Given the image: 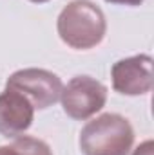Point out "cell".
<instances>
[{"label": "cell", "instance_id": "obj_1", "mask_svg": "<svg viewBox=\"0 0 154 155\" xmlns=\"http://www.w3.org/2000/svg\"><path fill=\"white\" fill-rule=\"evenodd\" d=\"M56 29L62 41L69 47L91 49L103 40L107 22L102 9L91 0H73L62 9Z\"/></svg>", "mask_w": 154, "mask_h": 155}, {"label": "cell", "instance_id": "obj_2", "mask_svg": "<svg viewBox=\"0 0 154 155\" xmlns=\"http://www.w3.org/2000/svg\"><path fill=\"white\" fill-rule=\"evenodd\" d=\"M132 143L134 130L120 114H103L89 121L80 132L83 155H129Z\"/></svg>", "mask_w": 154, "mask_h": 155}, {"label": "cell", "instance_id": "obj_3", "mask_svg": "<svg viewBox=\"0 0 154 155\" xmlns=\"http://www.w3.org/2000/svg\"><path fill=\"white\" fill-rule=\"evenodd\" d=\"M5 88L26 96L35 108H47L60 99L64 83L45 69H22L7 78Z\"/></svg>", "mask_w": 154, "mask_h": 155}, {"label": "cell", "instance_id": "obj_4", "mask_svg": "<svg viewBox=\"0 0 154 155\" xmlns=\"http://www.w3.org/2000/svg\"><path fill=\"white\" fill-rule=\"evenodd\" d=\"M64 112L73 119L83 121L100 112L107 101V88L91 76L73 78L62 90Z\"/></svg>", "mask_w": 154, "mask_h": 155}, {"label": "cell", "instance_id": "obj_5", "mask_svg": "<svg viewBox=\"0 0 154 155\" xmlns=\"http://www.w3.org/2000/svg\"><path fill=\"white\" fill-rule=\"evenodd\" d=\"M113 87L123 96H142L152 88V58L138 54L120 60L111 71Z\"/></svg>", "mask_w": 154, "mask_h": 155}, {"label": "cell", "instance_id": "obj_6", "mask_svg": "<svg viewBox=\"0 0 154 155\" xmlns=\"http://www.w3.org/2000/svg\"><path fill=\"white\" fill-rule=\"evenodd\" d=\"M35 107L26 96L5 88L0 94V134L5 137L22 135L33 123Z\"/></svg>", "mask_w": 154, "mask_h": 155}, {"label": "cell", "instance_id": "obj_7", "mask_svg": "<svg viewBox=\"0 0 154 155\" xmlns=\"http://www.w3.org/2000/svg\"><path fill=\"white\" fill-rule=\"evenodd\" d=\"M13 148H16L22 155H53L51 148L44 141H40L37 137H29V135L15 137Z\"/></svg>", "mask_w": 154, "mask_h": 155}, {"label": "cell", "instance_id": "obj_8", "mask_svg": "<svg viewBox=\"0 0 154 155\" xmlns=\"http://www.w3.org/2000/svg\"><path fill=\"white\" fill-rule=\"evenodd\" d=\"M152 150H154L152 141H145V143H142V144L134 150L132 155H152Z\"/></svg>", "mask_w": 154, "mask_h": 155}, {"label": "cell", "instance_id": "obj_9", "mask_svg": "<svg viewBox=\"0 0 154 155\" xmlns=\"http://www.w3.org/2000/svg\"><path fill=\"white\" fill-rule=\"evenodd\" d=\"M111 4H121V5H140L143 0H105Z\"/></svg>", "mask_w": 154, "mask_h": 155}, {"label": "cell", "instance_id": "obj_10", "mask_svg": "<svg viewBox=\"0 0 154 155\" xmlns=\"http://www.w3.org/2000/svg\"><path fill=\"white\" fill-rule=\"evenodd\" d=\"M0 155H22L13 146H0Z\"/></svg>", "mask_w": 154, "mask_h": 155}, {"label": "cell", "instance_id": "obj_11", "mask_svg": "<svg viewBox=\"0 0 154 155\" xmlns=\"http://www.w3.org/2000/svg\"><path fill=\"white\" fill-rule=\"evenodd\" d=\"M31 2H37V4H44V2H49V0H31Z\"/></svg>", "mask_w": 154, "mask_h": 155}]
</instances>
